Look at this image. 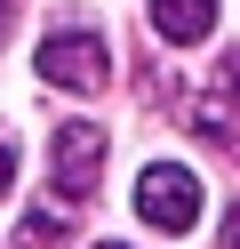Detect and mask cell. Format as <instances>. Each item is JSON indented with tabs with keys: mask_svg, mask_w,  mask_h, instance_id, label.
I'll list each match as a JSON object with an SVG mask.
<instances>
[{
	"mask_svg": "<svg viewBox=\"0 0 240 249\" xmlns=\"http://www.w3.org/2000/svg\"><path fill=\"white\" fill-rule=\"evenodd\" d=\"M232 161H240V137H232Z\"/></svg>",
	"mask_w": 240,
	"mask_h": 249,
	"instance_id": "8fae6325",
	"label": "cell"
},
{
	"mask_svg": "<svg viewBox=\"0 0 240 249\" xmlns=\"http://www.w3.org/2000/svg\"><path fill=\"white\" fill-rule=\"evenodd\" d=\"M152 24L160 40H176V49H192V40H208V24H216V0H152Z\"/></svg>",
	"mask_w": 240,
	"mask_h": 249,
	"instance_id": "277c9868",
	"label": "cell"
},
{
	"mask_svg": "<svg viewBox=\"0 0 240 249\" xmlns=\"http://www.w3.org/2000/svg\"><path fill=\"white\" fill-rule=\"evenodd\" d=\"M136 217L160 233H192L200 225V177H192L184 161H152L136 177Z\"/></svg>",
	"mask_w": 240,
	"mask_h": 249,
	"instance_id": "7a4b0ae2",
	"label": "cell"
},
{
	"mask_svg": "<svg viewBox=\"0 0 240 249\" xmlns=\"http://www.w3.org/2000/svg\"><path fill=\"white\" fill-rule=\"evenodd\" d=\"M8 33H16V8H8V0H0V49H8Z\"/></svg>",
	"mask_w": 240,
	"mask_h": 249,
	"instance_id": "9c48e42d",
	"label": "cell"
},
{
	"mask_svg": "<svg viewBox=\"0 0 240 249\" xmlns=\"http://www.w3.org/2000/svg\"><path fill=\"white\" fill-rule=\"evenodd\" d=\"M208 89L240 105V49H224V56H216V72H208Z\"/></svg>",
	"mask_w": 240,
	"mask_h": 249,
	"instance_id": "8992f818",
	"label": "cell"
},
{
	"mask_svg": "<svg viewBox=\"0 0 240 249\" xmlns=\"http://www.w3.org/2000/svg\"><path fill=\"white\" fill-rule=\"evenodd\" d=\"M40 81L64 89V97H96V89L112 81V49H104V33H88V24L48 33V40H40Z\"/></svg>",
	"mask_w": 240,
	"mask_h": 249,
	"instance_id": "6da1fadb",
	"label": "cell"
},
{
	"mask_svg": "<svg viewBox=\"0 0 240 249\" xmlns=\"http://www.w3.org/2000/svg\"><path fill=\"white\" fill-rule=\"evenodd\" d=\"M48 177H56V201H88L96 185H104V137H96V121H64L56 129Z\"/></svg>",
	"mask_w": 240,
	"mask_h": 249,
	"instance_id": "3957f363",
	"label": "cell"
},
{
	"mask_svg": "<svg viewBox=\"0 0 240 249\" xmlns=\"http://www.w3.org/2000/svg\"><path fill=\"white\" fill-rule=\"evenodd\" d=\"M96 249H128V241H96Z\"/></svg>",
	"mask_w": 240,
	"mask_h": 249,
	"instance_id": "30bf717a",
	"label": "cell"
},
{
	"mask_svg": "<svg viewBox=\"0 0 240 249\" xmlns=\"http://www.w3.org/2000/svg\"><path fill=\"white\" fill-rule=\"evenodd\" d=\"M216 249H240V209H224V233H216Z\"/></svg>",
	"mask_w": 240,
	"mask_h": 249,
	"instance_id": "ba28073f",
	"label": "cell"
},
{
	"mask_svg": "<svg viewBox=\"0 0 240 249\" xmlns=\"http://www.w3.org/2000/svg\"><path fill=\"white\" fill-rule=\"evenodd\" d=\"M16 185V145H8V129H0V193Z\"/></svg>",
	"mask_w": 240,
	"mask_h": 249,
	"instance_id": "52a82bcc",
	"label": "cell"
},
{
	"mask_svg": "<svg viewBox=\"0 0 240 249\" xmlns=\"http://www.w3.org/2000/svg\"><path fill=\"white\" fill-rule=\"evenodd\" d=\"M64 217H72V209H40V217L24 209V225H16V249H64Z\"/></svg>",
	"mask_w": 240,
	"mask_h": 249,
	"instance_id": "5b68a950",
	"label": "cell"
}]
</instances>
